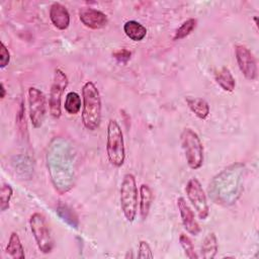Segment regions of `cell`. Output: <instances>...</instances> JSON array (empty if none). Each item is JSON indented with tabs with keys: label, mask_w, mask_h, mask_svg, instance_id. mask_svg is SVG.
<instances>
[{
	"label": "cell",
	"mask_w": 259,
	"mask_h": 259,
	"mask_svg": "<svg viewBox=\"0 0 259 259\" xmlns=\"http://www.w3.org/2000/svg\"><path fill=\"white\" fill-rule=\"evenodd\" d=\"M186 103L190 110L200 119H205L209 114V105L202 98L187 97Z\"/></svg>",
	"instance_id": "ac0fdd59"
},
{
	"label": "cell",
	"mask_w": 259,
	"mask_h": 259,
	"mask_svg": "<svg viewBox=\"0 0 259 259\" xmlns=\"http://www.w3.org/2000/svg\"><path fill=\"white\" fill-rule=\"evenodd\" d=\"M57 212L59 213V215L64 220L66 221L68 224H70L72 227L74 228H77L78 226V220H77V217L75 215L74 211L69 208L67 205H59L58 206V209H57Z\"/></svg>",
	"instance_id": "7402d4cb"
},
{
	"label": "cell",
	"mask_w": 259,
	"mask_h": 259,
	"mask_svg": "<svg viewBox=\"0 0 259 259\" xmlns=\"http://www.w3.org/2000/svg\"><path fill=\"white\" fill-rule=\"evenodd\" d=\"M214 80L221 88L227 92L234 91L236 87V81L231 71L227 67H223L214 73Z\"/></svg>",
	"instance_id": "5bb4252c"
},
{
	"label": "cell",
	"mask_w": 259,
	"mask_h": 259,
	"mask_svg": "<svg viewBox=\"0 0 259 259\" xmlns=\"http://www.w3.org/2000/svg\"><path fill=\"white\" fill-rule=\"evenodd\" d=\"M13 194V189L9 184H3L0 192V209L1 211H5L9 208V202Z\"/></svg>",
	"instance_id": "603a6c76"
},
{
	"label": "cell",
	"mask_w": 259,
	"mask_h": 259,
	"mask_svg": "<svg viewBox=\"0 0 259 259\" xmlns=\"http://www.w3.org/2000/svg\"><path fill=\"white\" fill-rule=\"evenodd\" d=\"M197 20L195 18H189L185 20L175 31V34L173 36L174 40H180L186 36H188L196 27Z\"/></svg>",
	"instance_id": "ffe728a7"
},
{
	"label": "cell",
	"mask_w": 259,
	"mask_h": 259,
	"mask_svg": "<svg viewBox=\"0 0 259 259\" xmlns=\"http://www.w3.org/2000/svg\"><path fill=\"white\" fill-rule=\"evenodd\" d=\"M177 207L180 213L181 222L183 224L184 229L193 236L199 235L201 229L200 226L195 219V214L192 210V208L188 205L186 200L183 197H178L177 198Z\"/></svg>",
	"instance_id": "30bf717a"
},
{
	"label": "cell",
	"mask_w": 259,
	"mask_h": 259,
	"mask_svg": "<svg viewBox=\"0 0 259 259\" xmlns=\"http://www.w3.org/2000/svg\"><path fill=\"white\" fill-rule=\"evenodd\" d=\"M10 62V53L6 46L1 41L0 45V67L5 68Z\"/></svg>",
	"instance_id": "d4e9b609"
},
{
	"label": "cell",
	"mask_w": 259,
	"mask_h": 259,
	"mask_svg": "<svg viewBox=\"0 0 259 259\" xmlns=\"http://www.w3.org/2000/svg\"><path fill=\"white\" fill-rule=\"evenodd\" d=\"M67 86H68L67 75L61 69H56L54 73L53 83L50 90V96H49L50 113L54 118H59L62 114V108H61L62 95L65 89L67 88Z\"/></svg>",
	"instance_id": "8992f818"
},
{
	"label": "cell",
	"mask_w": 259,
	"mask_h": 259,
	"mask_svg": "<svg viewBox=\"0 0 259 259\" xmlns=\"http://www.w3.org/2000/svg\"><path fill=\"white\" fill-rule=\"evenodd\" d=\"M79 18L86 27L91 29L102 28L108 23V18L105 13L91 7L81 8L79 10Z\"/></svg>",
	"instance_id": "8fae6325"
},
{
	"label": "cell",
	"mask_w": 259,
	"mask_h": 259,
	"mask_svg": "<svg viewBox=\"0 0 259 259\" xmlns=\"http://www.w3.org/2000/svg\"><path fill=\"white\" fill-rule=\"evenodd\" d=\"M50 19L53 25L60 29L65 30L70 24V14L68 9L59 2H54L50 7Z\"/></svg>",
	"instance_id": "7c38bea8"
},
{
	"label": "cell",
	"mask_w": 259,
	"mask_h": 259,
	"mask_svg": "<svg viewBox=\"0 0 259 259\" xmlns=\"http://www.w3.org/2000/svg\"><path fill=\"white\" fill-rule=\"evenodd\" d=\"M82 122L89 131H96L101 122V98L95 84L87 81L82 87Z\"/></svg>",
	"instance_id": "6da1fadb"
},
{
	"label": "cell",
	"mask_w": 259,
	"mask_h": 259,
	"mask_svg": "<svg viewBox=\"0 0 259 259\" xmlns=\"http://www.w3.org/2000/svg\"><path fill=\"white\" fill-rule=\"evenodd\" d=\"M154 256H153V253H152V250H151V247L150 245L148 244V242L146 241H140L139 243V251H138V258L140 259H152Z\"/></svg>",
	"instance_id": "cb8c5ba5"
},
{
	"label": "cell",
	"mask_w": 259,
	"mask_h": 259,
	"mask_svg": "<svg viewBox=\"0 0 259 259\" xmlns=\"http://www.w3.org/2000/svg\"><path fill=\"white\" fill-rule=\"evenodd\" d=\"M125 35L134 41H141L147 35V28L136 20H128L123 24Z\"/></svg>",
	"instance_id": "9a60e30c"
},
{
	"label": "cell",
	"mask_w": 259,
	"mask_h": 259,
	"mask_svg": "<svg viewBox=\"0 0 259 259\" xmlns=\"http://www.w3.org/2000/svg\"><path fill=\"white\" fill-rule=\"evenodd\" d=\"M153 199L154 194L151 187L148 184H142L140 186V214L142 220L147 219Z\"/></svg>",
	"instance_id": "4fadbf2b"
},
{
	"label": "cell",
	"mask_w": 259,
	"mask_h": 259,
	"mask_svg": "<svg viewBox=\"0 0 259 259\" xmlns=\"http://www.w3.org/2000/svg\"><path fill=\"white\" fill-rule=\"evenodd\" d=\"M5 252L9 257H11L13 259H23V258H25L24 249L22 247L20 238L17 235V233H15V232L11 233V235L9 237L8 244H7L6 249H5Z\"/></svg>",
	"instance_id": "2e32d148"
},
{
	"label": "cell",
	"mask_w": 259,
	"mask_h": 259,
	"mask_svg": "<svg viewBox=\"0 0 259 259\" xmlns=\"http://www.w3.org/2000/svg\"><path fill=\"white\" fill-rule=\"evenodd\" d=\"M112 56L114 57V59H116L118 62L120 63H126L132 56V53L126 50V49H119L116 50L115 52L112 53Z\"/></svg>",
	"instance_id": "484cf974"
},
{
	"label": "cell",
	"mask_w": 259,
	"mask_h": 259,
	"mask_svg": "<svg viewBox=\"0 0 259 259\" xmlns=\"http://www.w3.org/2000/svg\"><path fill=\"white\" fill-rule=\"evenodd\" d=\"M106 154L113 166L120 167L123 165L125 159L123 134L119 124L114 119H109L107 123Z\"/></svg>",
	"instance_id": "7a4b0ae2"
},
{
	"label": "cell",
	"mask_w": 259,
	"mask_h": 259,
	"mask_svg": "<svg viewBox=\"0 0 259 259\" xmlns=\"http://www.w3.org/2000/svg\"><path fill=\"white\" fill-rule=\"evenodd\" d=\"M65 110L69 114H77L81 109V98L77 92H68L64 103Z\"/></svg>",
	"instance_id": "d6986e66"
},
{
	"label": "cell",
	"mask_w": 259,
	"mask_h": 259,
	"mask_svg": "<svg viewBox=\"0 0 259 259\" xmlns=\"http://www.w3.org/2000/svg\"><path fill=\"white\" fill-rule=\"evenodd\" d=\"M235 56L244 77L249 81L255 80L257 78V62L250 50L243 45H237L235 47Z\"/></svg>",
	"instance_id": "9c48e42d"
},
{
	"label": "cell",
	"mask_w": 259,
	"mask_h": 259,
	"mask_svg": "<svg viewBox=\"0 0 259 259\" xmlns=\"http://www.w3.org/2000/svg\"><path fill=\"white\" fill-rule=\"evenodd\" d=\"M180 139L187 165L193 170L199 169L203 163V146L198 135L192 128L186 127Z\"/></svg>",
	"instance_id": "277c9868"
},
{
	"label": "cell",
	"mask_w": 259,
	"mask_h": 259,
	"mask_svg": "<svg viewBox=\"0 0 259 259\" xmlns=\"http://www.w3.org/2000/svg\"><path fill=\"white\" fill-rule=\"evenodd\" d=\"M218 239L214 233H208L202 241L200 246V255L204 259L214 258L218 252Z\"/></svg>",
	"instance_id": "e0dca14e"
},
{
	"label": "cell",
	"mask_w": 259,
	"mask_h": 259,
	"mask_svg": "<svg viewBox=\"0 0 259 259\" xmlns=\"http://www.w3.org/2000/svg\"><path fill=\"white\" fill-rule=\"evenodd\" d=\"M0 91H1L0 97H1V99H3L5 97V95H6V90H5V87H4L3 83H1V85H0Z\"/></svg>",
	"instance_id": "4316f807"
},
{
	"label": "cell",
	"mask_w": 259,
	"mask_h": 259,
	"mask_svg": "<svg viewBox=\"0 0 259 259\" xmlns=\"http://www.w3.org/2000/svg\"><path fill=\"white\" fill-rule=\"evenodd\" d=\"M121 211L127 222H134L138 212V186L132 173L123 176L119 190Z\"/></svg>",
	"instance_id": "3957f363"
},
{
	"label": "cell",
	"mask_w": 259,
	"mask_h": 259,
	"mask_svg": "<svg viewBox=\"0 0 259 259\" xmlns=\"http://www.w3.org/2000/svg\"><path fill=\"white\" fill-rule=\"evenodd\" d=\"M185 192L188 200L196 210L198 218L205 220L209 214V206L199 180L194 177L189 179L185 187Z\"/></svg>",
	"instance_id": "52a82bcc"
},
{
	"label": "cell",
	"mask_w": 259,
	"mask_h": 259,
	"mask_svg": "<svg viewBox=\"0 0 259 259\" xmlns=\"http://www.w3.org/2000/svg\"><path fill=\"white\" fill-rule=\"evenodd\" d=\"M29 226L38 250L48 254L54 248V240L45 217L39 212H34L29 219Z\"/></svg>",
	"instance_id": "5b68a950"
},
{
	"label": "cell",
	"mask_w": 259,
	"mask_h": 259,
	"mask_svg": "<svg viewBox=\"0 0 259 259\" xmlns=\"http://www.w3.org/2000/svg\"><path fill=\"white\" fill-rule=\"evenodd\" d=\"M179 242H180V245H181L187 258H189V259H197L198 258V255L196 254L195 249H194V245H193L191 239L187 235L181 234L179 237Z\"/></svg>",
	"instance_id": "44dd1931"
},
{
	"label": "cell",
	"mask_w": 259,
	"mask_h": 259,
	"mask_svg": "<svg viewBox=\"0 0 259 259\" xmlns=\"http://www.w3.org/2000/svg\"><path fill=\"white\" fill-rule=\"evenodd\" d=\"M28 106H29V118L34 128H38L42 125L46 113V97L45 94L35 87L28 89Z\"/></svg>",
	"instance_id": "ba28073f"
}]
</instances>
